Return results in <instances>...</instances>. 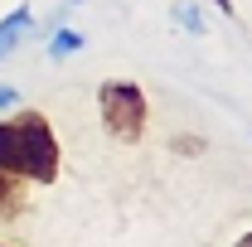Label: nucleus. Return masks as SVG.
<instances>
[{"label":"nucleus","mask_w":252,"mask_h":247,"mask_svg":"<svg viewBox=\"0 0 252 247\" xmlns=\"http://www.w3.org/2000/svg\"><path fill=\"white\" fill-rule=\"evenodd\" d=\"M0 170L25 185H54L59 180V136L44 112L20 107L0 117Z\"/></svg>","instance_id":"1"},{"label":"nucleus","mask_w":252,"mask_h":247,"mask_svg":"<svg viewBox=\"0 0 252 247\" xmlns=\"http://www.w3.org/2000/svg\"><path fill=\"white\" fill-rule=\"evenodd\" d=\"M97 117H102V126H107L112 141L136 146V141L146 136V122H151V102H146V93H141L136 83L112 78V83L97 88Z\"/></svg>","instance_id":"2"},{"label":"nucleus","mask_w":252,"mask_h":247,"mask_svg":"<svg viewBox=\"0 0 252 247\" xmlns=\"http://www.w3.org/2000/svg\"><path fill=\"white\" fill-rule=\"evenodd\" d=\"M30 30H34V10L20 0V5H15V10L0 20V59H10V54L25 44V34H30Z\"/></svg>","instance_id":"3"},{"label":"nucleus","mask_w":252,"mask_h":247,"mask_svg":"<svg viewBox=\"0 0 252 247\" xmlns=\"http://www.w3.org/2000/svg\"><path fill=\"white\" fill-rule=\"evenodd\" d=\"M25 209H30V185L0 170V228L15 223V218H25Z\"/></svg>","instance_id":"4"},{"label":"nucleus","mask_w":252,"mask_h":247,"mask_svg":"<svg viewBox=\"0 0 252 247\" xmlns=\"http://www.w3.org/2000/svg\"><path fill=\"white\" fill-rule=\"evenodd\" d=\"M170 15L185 25V34H209V20L199 15V5H194V0H175V5H170Z\"/></svg>","instance_id":"5"},{"label":"nucleus","mask_w":252,"mask_h":247,"mask_svg":"<svg viewBox=\"0 0 252 247\" xmlns=\"http://www.w3.org/2000/svg\"><path fill=\"white\" fill-rule=\"evenodd\" d=\"M83 49V34L68 30V25H54V39H49V59H68V54H78Z\"/></svg>","instance_id":"6"},{"label":"nucleus","mask_w":252,"mask_h":247,"mask_svg":"<svg viewBox=\"0 0 252 247\" xmlns=\"http://www.w3.org/2000/svg\"><path fill=\"white\" fill-rule=\"evenodd\" d=\"M10 107H20V93L10 83H0V112H10Z\"/></svg>","instance_id":"7"},{"label":"nucleus","mask_w":252,"mask_h":247,"mask_svg":"<svg viewBox=\"0 0 252 247\" xmlns=\"http://www.w3.org/2000/svg\"><path fill=\"white\" fill-rule=\"evenodd\" d=\"M175 151H180V155H199V141H194V136H180Z\"/></svg>","instance_id":"8"},{"label":"nucleus","mask_w":252,"mask_h":247,"mask_svg":"<svg viewBox=\"0 0 252 247\" xmlns=\"http://www.w3.org/2000/svg\"><path fill=\"white\" fill-rule=\"evenodd\" d=\"M214 10H223V15H233V0H209Z\"/></svg>","instance_id":"9"},{"label":"nucleus","mask_w":252,"mask_h":247,"mask_svg":"<svg viewBox=\"0 0 252 247\" xmlns=\"http://www.w3.org/2000/svg\"><path fill=\"white\" fill-rule=\"evenodd\" d=\"M233 247H252V228H248V233H243V238H238Z\"/></svg>","instance_id":"10"},{"label":"nucleus","mask_w":252,"mask_h":247,"mask_svg":"<svg viewBox=\"0 0 252 247\" xmlns=\"http://www.w3.org/2000/svg\"><path fill=\"white\" fill-rule=\"evenodd\" d=\"M0 247H5V243H0Z\"/></svg>","instance_id":"11"}]
</instances>
